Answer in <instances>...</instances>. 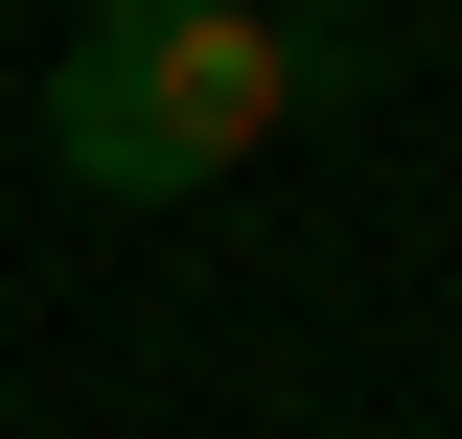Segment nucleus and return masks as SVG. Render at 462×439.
I'll list each match as a JSON object with an SVG mask.
<instances>
[{"instance_id":"obj_1","label":"nucleus","mask_w":462,"mask_h":439,"mask_svg":"<svg viewBox=\"0 0 462 439\" xmlns=\"http://www.w3.org/2000/svg\"><path fill=\"white\" fill-rule=\"evenodd\" d=\"M278 116H300L278 0H93L47 47V163L93 185V209H185V185H231Z\"/></svg>"}]
</instances>
